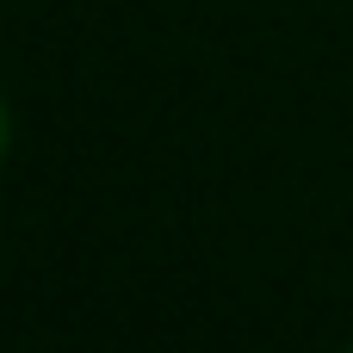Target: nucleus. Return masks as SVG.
I'll list each match as a JSON object with an SVG mask.
<instances>
[{
    "label": "nucleus",
    "instance_id": "f03ea898",
    "mask_svg": "<svg viewBox=\"0 0 353 353\" xmlns=\"http://www.w3.org/2000/svg\"><path fill=\"white\" fill-rule=\"evenodd\" d=\"M347 353H353V347H347Z\"/></svg>",
    "mask_w": 353,
    "mask_h": 353
},
{
    "label": "nucleus",
    "instance_id": "f257e3e1",
    "mask_svg": "<svg viewBox=\"0 0 353 353\" xmlns=\"http://www.w3.org/2000/svg\"><path fill=\"white\" fill-rule=\"evenodd\" d=\"M0 155H6V105H0Z\"/></svg>",
    "mask_w": 353,
    "mask_h": 353
}]
</instances>
